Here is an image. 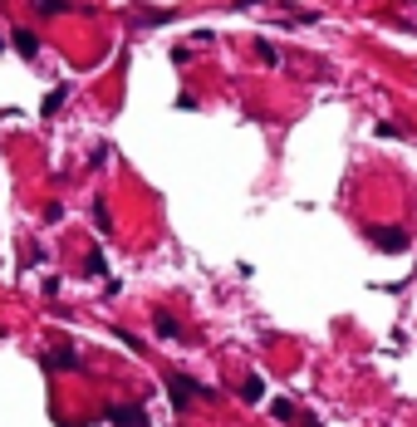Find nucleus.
<instances>
[{"label": "nucleus", "mask_w": 417, "mask_h": 427, "mask_svg": "<svg viewBox=\"0 0 417 427\" xmlns=\"http://www.w3.org/2000/svg\"><path fill=\"white\" fill-rule=\"evenodd\" d=\"M167 398H172V408H177V412H187V408H192V398H216V393L206 388V383H196L192 373L172 368V373H167Z\"/></svg>", "instance_id": "obj_1"}, {"label": "nucleus", "mask_w": 417, "mask_h": 427, "mask_svg": "<svg viewBox=\"0 0 417 427\" xmlns=\"http://www.w3.org/2000/svg\"><path fill=\"white\" fill-rule=\"evenodd\" d=\"M103 417H109L113 427H152V417L142 408H133V403H109V408H103Z\"/></svg>", "instance_id": "obj_2"}, {"label": "nucleus", "mask_w": 417, "mask_h": 427, "mask_svg": "<svg viewBox=\"0 0 417 427\" xmlns=\"http://www.w3.org/2000/svg\"><path fill=\"white\" fill-rule=\"evenodd\" d=\"M39 368H49V373H69V368H79V354H74L69 344H59V349L39 354Z\"/></svg>", "instance_id": "obj_3"}, {"label": "nucleus", "mask_w": 417, "mask_h": 427, "mask_svg": "<svg viewBox=\"0 0 417 427\" xmlns=\"http://www.w3.org/2000/svg\"><path fill=\"white\" fill-rule=\"evenodd\" d=\"M369 241H373L378 251H402V246H407V231H402V226H369Z\"/></svg>", "instance_id": "obj_4"}, {"label": "nucleus", "mask_w": 417, "mask_h": 427, "mask_svg": "<svg viewBox=\"0 0 417 427\" xmlns=\"http://www.w3.org/2000/svg\"><path fill=\"white\" fill-rule=\"evenodd\" d=\"M152 329H158V339H182V329H177V319H172L167 309H152Z\"/></svg>", "instance_id": "obj_5"}, {"label": "nucleus", "mask_w": 417, "mask_h": 427, "mask_svg": "<svg viewBox=\"0 0 417 427\" xmlns=\"http://www.w3.org/2000/svg\"><path fill=\"white\" fill-rule=\"evenodd\" d=\"M93 226H98L103 236L113 231V211H109V201H93Z\"/></svg>", "instance_id": "obj_6"}, {"label": "nucleus", "mask_w": 417, "mask_h": 427, "mask_svg": "<svg viewBox=\"0 0 417 427\" xmlns=\"http://www.w3.org/2000/svg\"><path fill=\"white\" fill-rule=\"evenodd\" d=\"M241 398H245V403H260V398H266V383H260L255 373H250V379L241 383Z\"/></svg>", "instance_id": "obj_7"}, {"label": "nucleus", "mask_w": 417, "mask_h": 427, "mask_svg": "<svg viewBox=\"0 0 417 427\" xmlns=\"http://www.w3.org/2000/svg\"><path fill=\"white\" fill-rule=\"evenodd\" d=\"M69 0H35V15H64Z\"/></svg>", "instance_id": "obj_8"}, {"label": "nucleus", "mask_w": 417, "mask_h": 427, "mask_svg": "<svg viewBox=\"0 0 417 427\" xmlns=\"http://www.w3.org/2000/svg\"><path fill=\"white\" fill-rule=\"evenodd\" d=\"M15 49H20V55H35V49H39L35 30H15Z\"/></svg>", "instance_id": "obj_9"}, {"label": "nucleus", "mask_w": 417, "mask_h": 427, "mask_svg": "<svg viewBox=\"0 0 417 427\" xmlns=\"http://www.w3.org/2000/svg\"><path fill=\"white\" fill-rule=\"evenodd\" d=\"M270 412H275L280 422H290V417H295V403H290V398H275V403H270Z\"/></svg>", "instance_id": "obj_10"}, {"label": "nucleus", "mask_w": 417, "mask_h": 427, "mask_svg": "<svg viewBox=\"0 0 417 427\" xmlns=\"http://www.w3.org/2000/svg\"><path fill=\"white\" fill-rule=\"evenodd\" d=\"M64 93H69V89H55V93H49V98H44V113H59V103H64Z\"/></svg>", "instance_id": "obj_11"}]
</instances>
